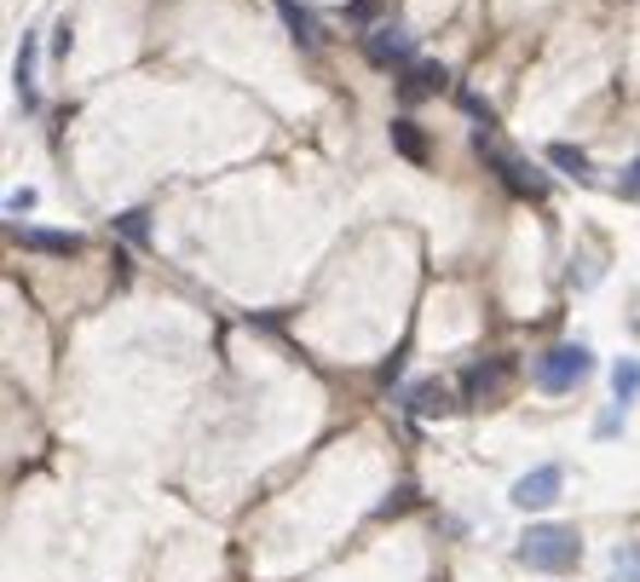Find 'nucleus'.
<instances>
[{"label":"nucleus","mask_w":640,"mask_h":582,"mask_svg":"<svg viewBox=\"0 0 640 582\" xmlns=\"http://www.w3.org/2000/svg\"><path fill=\"white\" fill-rule=\"evenodd\" d=\"M577 554H583V542L566 525H531L526 542H519V559H526L531 571H571Z\"/></svg>","instance_id":"f257e3e1"},{"label":"nucleus","mask_w":640,"mask_h":582,"mask_svg":"<svg viewBox=\"0 0 640 582\" xmlns=\"http://www.w3.org/2000/svg\"><path fill=\"white\" fill-rule=\"evenodd\" d=\"M589 369H594V357H589L583 340H577V347H554V352L536 357V387H548V392H571Z\"/></svg>","instance_id":"f03ea898"},{"label":"nucleus","mask_w":640,"mask_h":582,"mask_svg":"<svg viewBox=\"0 0 640 582\" xmlns=\"http://www.w3.org/2000/svg\"><path fill=\"white\" fill-rule=\"evenodd\" d=\"M364 58L375 70H398V64H410V58H415V35L404 24H375L364 35Z\"/></svg>","instance_id":"7ed1b4c3"},{"label":"nucleus","mask_w":640,"mask_h":582,"mask_svg":"<svg viewBox=\"0 0 640 582\" xmlns=\"http://www.w3.org/2000/svg\"><path fill=\"white\" fill-rule=\"evenodd\" d=\"M559 485H566V473H559V468H536V473H526V478H519V485H514V508H554V501H559Z\"/></svg>","instance_id":"20e7f679"},{"label":"nucleus","mask_w":640,"mask_h":582,"mask_svg":"<svg viewBox=\"0 0 640 582\" xmlns=\"http://www.w3.org/2000/svg\"><path fill=\"white\" fill-rule=\"evenodd\" d=\"M479 150H485V145H479ZM485 156L496 162V173H503V185H508V191H519V196H543V191H548V179H543V173H531L526 162H519V156H503V150H485Z\"/></svg>","instance_id":"39448f33"},{"label":"nucleus","mask_w":640,"mask_h":582,"mask_svg":"<svg viewBox=\"0 0 640 582\" xmlns=\"http://www.w3.org/2000/svg\"><path fill=\"white\" fill-rule=\"evenodd\" d=\"M503 380H508V364H503V357H496V364H473V369L462 375V392L473 398V404H496Z\"/></svg>","instance_id":"423d86ee"},{"label":"nucleus","mask_w":640,"mask_h":582,"mask_svg":"<svg viewBox=\"0 0 640 582\" xmlns=\"http://www.w3.org/2000/svg\"><path fill=\"white\" fill-rule=\"evenodd\" d=\"M17 243H24L29 254H82V237L75 231H41V226H29V231H17Z\"/></svg>","instance_id":"0eeeda50"},{"label":"nucleus","mask_w":640,"mask_h":582,"mask_svg":"<svg viewBox=\"0 0 640 582\" xmlns=\"http://www.w3.org/2000/svg\"><path fill=\"white\" fill-rule=\"evenodd\" d=\"M404 404H410L415 415H450V392L438 387V380H422V387H410Z\"/></svg>","instance_id":"6e6552de"},{"label":"nucleus","mask_w":640,"mask_h":582,"mask_svg":"<svg viewBox=\"0 0 640 582\" xmlns=\"http://www.w3.org/2000/svg\"><path fill=\"white\" fill-rule=\"evenodd\" d=\"M277 12H283V24H289V35H294V47H317V24H312V12H300L294 0H277Z\"/></svg>","instance_id":"1a4fd4ad"},{"label":"nucleus","mask_w":640,"mask_h":582,"mask_svg":"<svg viewBox=\"0 0 640 582\" xmlns=\"http://www.w3.org/2000/svg\"><path fill=\"white\" fill-rule=\"evenodd\" d=\"M445 87H450V75L438 64H415L410 82H404V98H427V93H445Z\"/></svg>","instance_id":"9d476101"},{"label":"nucleus","mask_w":640,"mask_h":582,"mask_svg":"<svg viewBox=\"0 0 640 582\" xmlns=\"http://www.w3.org/2000/svg\"><path fill=\"white\" fill-rule=\"evenodd\" d=\"M612 392H617V404H635L640 398V357H624V364L612 369Z\"/></svg>","instance_id":"9b49d317"},{"label":"nucleus","mask_w":640,"mask_h":582,"mask_svg":"<svg viewBox=\"0 0 640 582\" xmlns=\"http://www.w3.org/2000/svg\"><path fill=\"white\" fill-rule=\"evenodd\" d=\"M612 582H640V542H624L612 554Z\"/></svg>","instance_id":"f8f14e48"},{"label":"nucleus","mask_w":640,"mask_h":582,"mask_svg":"<svg viewBox=\"0 0 640 582\" xmlns=\"http://www.w3.org/2000/svg\"><path fill=\"white\" fill-rule=\"evenodd\" d=\"M393 145H398V150H404V156H410V162H415V168H422V162H427V145H422V133H415L410 122H393Z\"/></svg>","instance_id":"ddd939ff"},{"label":"nucleus","mask_w":640,"mask_h":582,"mask_svg":"<svg viewBox=\"0 0 640 582\" xmlns=\"http://www.w3.org/2000/svg\"><path fill=\"white\" fill-rule=\"evenodd\" d=\"M548 162L559 173H577V179H589V156L583 150H571V145H548Z\"/></svg>","instance_id":"4468645a"},{"label":"nucleus","mask_w":640,"mask_h":582,"mask_svg":"<svg viewBox=\"0 0 640 582\" xmlns=\"http://www.w3.org/2000/svg\"><path fill=\"white\" fill-rule=\"evenodd\" d=\"M122 237H133V243H145V237H150V214H145V208L122 214Z\"/></svg>","instance_id":"2eb2a0df"},{"label":"nucleus","mask_w":640,"mask_h":582,"mask_svg":"<svg viewBox=\"0 0 640 582\" xmlns=\"http://www.w3.org/2000/svg\"><path fill=\"white\" fill-rule=\"evenodd\" d=\"M35 208V191H12L7 196V214H29Z\"/></svg>","instance_id":"dca6fc26"}]
</instances>
